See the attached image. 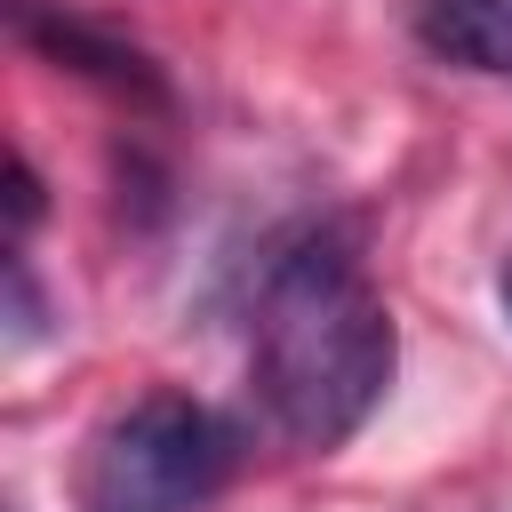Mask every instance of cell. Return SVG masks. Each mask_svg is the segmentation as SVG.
Segmentation results:
<instances>
[{
  "label": "cell",
  "instance_id": "cell-1",
  "mask_svg": "<svg viewBox=\"0 0 512 512\" xmlns=\"http://www.w3.org/2000/svg\"><path fill=\"white\" fill-rule=\"evenodd\" d=\"M392 360H400V336L360 256L336 232H304L264 272V296H256L248 384L264 424L296 448H344L384 400Z\"/></svg>",
  "mask_w": 512,
  "mask_h": 512
},
{
  "label": "cell",
  "instance_id": "cell-2",
  "mask_svg": "<svg viewBox=\"0 0 512 512\" xmlns=\"http://www.w3.org/2000/svg\"><path fill=\"white\" fill-rule=\"evenodd\" d=\"M224 472H232V424L200 408L192 392H144L96 432L80 504L88 512H192L200 496H216Z\"/></svg>",
  "mask_w": 512,
  "mask_h": 512
},
{
  "label": "cell",
  "instance_id": "cell-3",
  "mask_svg": "<svg viewBox=\"0 0 512 512\" xmlns=\"http://www.w3.org/2000/svg\"><path fill=\"white\" fill-rule=\"evenodd\" d=\"M8 24H16V40L24 48H40L48 64H64V72H80V80H96V88H120V96H160V72L144 64V48H128L120 32H96L88 16H72V8H48V0H8Z\"/></svg>",
  "mask_w": 512,
  "mask_h": 512
},
{
  "label": "cell",
  "instance_id": "cell-4",
  "mask_svg": "<svg viewBox=\"0 0 512 512\" xmlns=\"http://www.w3.org/2000/svg\"><path fill=\"white\" fill-rule=\"evenodd\" d=\"M416 40L440 64L512 80V0H416Z\"/></svg>",
  "mask_w": 512,
  "mask_h": 512
},
{
  "label": "cell",
  "instance_id": "cell-5",
  "mask_svg": "<svg viewBox=\"0 0 512 512\" xmlns=\"http://www.w3.org/2000/svg\"><path fill=\"white\" fill-rule=\"evenodd\" d=\"M8 208H16V224L40 216V176H32V160H16V192H8Z\"/></svg>",
  "mask_w": 512,
  "mask_h": 512
},
{
  "label": "cell",
  "instance_id": "cell-6",
  "mask_svg": "<svg viewBox=\"0 0 512 512\" xmlns=\"http://www.w3.org/2000/svg\"><path fill=\"white\" fill-rule=\"evenodd\" d=\"M496 296H504V312H512V264H504V280H496Z\"/></svg>",
  "mask_w": 512,
  "mask_h": 512
}]
</instances>
